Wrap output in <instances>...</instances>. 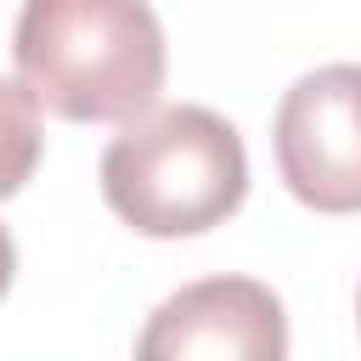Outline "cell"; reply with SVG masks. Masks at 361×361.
<instances>
[{"label":"cell","mask_w":361,"mask_h":361,"mask_svg":"<svg viewBox=\"0 0 361 361\" xmlns=\"http://www.w3.org/2000/svg\"><path fill=\"white\" fill-rule=\"evenodd\" d=\"M102 197L141 237H197L243 209L248 152L243 135L197 102L147 107L102 152Z\"/></svg>","instance_id":"cell-2"},{"label":"cell","mask_w":361,"mask_h":361,"mask_svg":"<svg viewBox=\"0 0 361 361\" xmlns=\"http://www.w3.org/2000/svg\"><path fill=\"white\" fill-rule=\"evenodd\" d=\"M282 186L316 214H361V62H327L276 107Z\"/></svg>","instance_id":"cell-3"},{"label":"cell","mask_w":361,"mask_h":361,"mask_svg":"<svg viewBox=\"0 0 361 361\" xmlns=\"http://www.w3.org/2000/svg\"><path fill=\"white\" fill-rule=\"evenodd\" d=\"M135 355L141 361H192V355L282 361L288 355V316H282V299L254 276L186 282L180 293H169L147 316Z\"/></svg>","instance_id":"cell-4"},{"label":"cell","mask_w":361,"mask_h":361,"mask_svg":"<svg viewBox=\"0 0 361 361\" xmlns=\"http://www.w3.org/2000/svg\"><path fill=\"white\" fill-rule=\"evenodd\" d=\"M39 102L23 90V79H0V197L23 192L34 164H39Z\"/></svg>","instance_id":"cell-5"},{"label":"cell","mask_w":361,"mask_h":361,"mask_svg":"<svg viewBox=\"0 0 361 361\" xmlns=\"http://www.w3.org/2000/svg\"><path fill=\"white\" fill-rule=\"evenodd\" d=\"M11 276H17V243H11V231L0 226V299H6V288H11Z\"/></svg>","instance_id":"cell-6"},{"label":"cell","mask_w":361,"mask_h":361,"mask_svg":"<svg viewBox=\"0 0 361 361\" xmlns=\"http://www.w3.org/2000/svg\"><path fill=\"white\" fill-rule=\"evenodd\" d=\"M11 62L23 90L73 124L141 118L169 68L147 0H23Z\"/></svg>","instance_id":"cell-1"}]
</instances>
